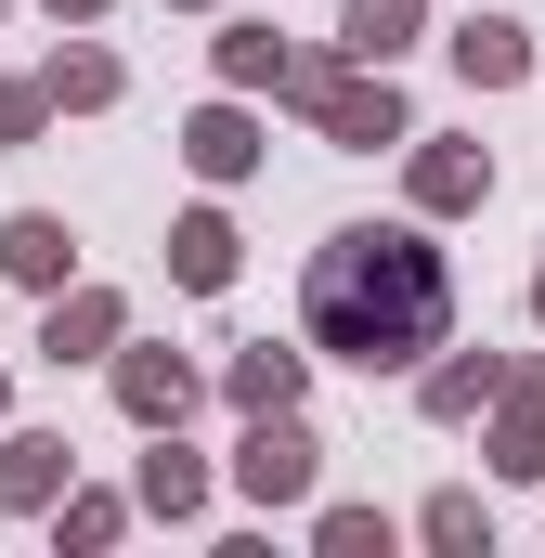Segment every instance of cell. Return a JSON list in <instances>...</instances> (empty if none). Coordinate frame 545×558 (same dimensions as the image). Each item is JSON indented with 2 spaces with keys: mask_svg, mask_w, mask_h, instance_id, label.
<instances>
[{
  "mask_svg": "<svg viewBox=\"0 0 545 558\" xmlns=\"http://www.w3.org/2000/svg\"><path fill=\"white\" fill-rule=\"evenodd\" d=\"M13 274H26V286L65 274V221H13Z\"/></svg>",
  "mask_w": 545,
  "mask_h": 558,
  "instance_id": "cell-8",
  "label": "cell"
},
{
  "mask_svg": "<svg viewBox=\"0 0 545 558\" xmlns=\"http://www.w3.org/2000/svg\"><path fill=\"white\" fill-rule=\"evenodd\" d=\"M455 65H468V78H520L533 52H520V26H494V13H481V26H455Z\"/></svg>",
  "mask_w": 545,
  "mask_h": 558,
  "instance_id": "cell-4",
  "label": "cell"
},
{
  "mask_svg": "<svg viewBox=\"0 0 545 558\" xmlns=\"http://www.w3.org/2000/svg\"><path fill=\"white\" fill-rule=\"evenodd\" d=\"M325 131L338 143H390L403 118H390V92H325Z\"/></svg>",
  "mask_w": 545,
  "mask_h": 558,
  "instance_id": "cell-5",
  "label": "cell"
},
{
  "mask_svg": "<svg viewBox=\"0 0 545 558\" xmlns=\"http://www.w3.org/2000/svg\"><path fill=\"white\" fill-rule=\"evenodd\" d=\"M247 494H272V507L312 494V441H299L286 416H261V441H247Z\"/></svg>",
  "mask_w": 545,
  "mask_h": 558,
  "instance_id": "cell-2",
  "label": "cell"
},
{
  "mask_svg": "<svg viewBox=\"0 0 545 558\" xmlns=\"http://www.w3.org/2000/svg\"><path fill=\"white\" fill-rule=\"evenodd\" d=\"M182 274L221 286V274H234V234H221V221H182Z\"/></svg>",
  "mask_w": 545,
  "mask_h": 558,
  "instance_id": "cell-10",
  "label": "cell"
},
{
  "mask_svg": "<svg viewBox=\"0 0 545 558\" xmlns=\"http://www.w3.org/2000/svg\"><path fill=\"white\" fill-rule=\"evenodd\" d=\"M234 390H247V416H286V403H299V351H261V364H234Z\"/></svg>",
  "mask_w": 545,
  "mask_h": 558,
  "instance_id": "cell-6",
  "label": "cell"
},
{
  "mask_svg": "<svg viewBox=\"0 0 545 558\" xmlns=\"http://www.w3.org/2000/svg\"><path fill=\"white\" fill-rule=\"evenodd\" d=\"M52 454H65V441H13V468H0V494H13V507H39V494H52Z\"/></svg>",
  "mask_w": 545,
  "mask_h": 558,
  "instance_id": "cell-9",
  "label": "cell"
},
{
  "mask_svg": "<svg viewBox=\"0 0 545 558\" xmlns=\"http://www.w3.org/2000/svg\"><path fill=\"white\" fill-rule=\"evenodd\" d=\"M403 26H415V0H351V52H364V65L403 52Z\"/></svg>",
  "mask_w": 545,
  "mask_h": 558,
  "instance_id": "cell-7",
  "label": "cell"
},
{
  "mask_svg": "<svg viewBox=\"0 0 545 558\" xmlns=\"http://www.w3.org/2000/svg\"><path fill=\"white\" fill-rule=\"evenodd\" d=\"M441 312H455V274H441L428 234H377L364 221V234H338L312 260V338L351 351V364H415L441 338Z\"/></svg>",
  "mask_w": 545,
  "mask_h": 558,
  "instance_id": "cell-1",
  "label": "cell"
},
{
  "mask_svg": "<svg viewBox=\"0 0 545 558\" xmlns=\"http://www.w3.org/2000/svg\"><path fill=\"white\" fill-rule=\"evenodd\" d=\"M195 169H247V118H195Z\"/></svg>",
  "mask_w": 545,
  "mask_h": 558,
  "instance_id": "cell-11",
  "label": "cell"
},
{
  "mask_svg": "<svg viewBox=\"0 0 545 558\" xmlns=\"http://www.w3.org/2000/svg\"><path fill=\"white\" fill-rule=\"evenodd\" d=\"M118 390H131V416H182V403H195V377H182V364H169V351H131V377H118Z\"/></svg>",
  "mask_w": 545,
  "mask_h": 558,
  "instance_id": "cell-3",
  "label": "cell"
}]
</instances>
